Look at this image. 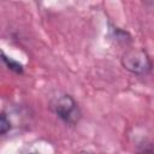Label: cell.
<instances>
[{
	"instance_id": "cell-2",
	"label": "cell",
	"mask_w": 154,
	"mask_h": 154,
	"mask_svg": "<svg viewBox=\"0 0 154 154\" xmlns=\"http://www.w3.org/2000/svg\"><path fill=\"white\" fill-rule=\"evenodd\" d=\"M123 67L137 76H144L152 71V60L148 53L141 48L128 49L122 55Z\"/></svg>"
},
{
	"instance_id": "cell-5",
	"label": "cell",
	"mask_w": 154,
	"mask_h": 154,
	"mask_svg": "<svg viewBox=\"0 0 154 154\" xmlns=\"http://www.w3.org/2000/svg\"><path fill=\"white\" fill-rule=\"evenodd\" d=\"M10 130H11V122L6 116V113L1 112L0 113V136L7 134Z\"/></svg>"
},
{
	"instance_id": "cell-3",
	"label": "cell",
	"mask_w": 154,
	"mask_h": 154,
	"mask_svg": "<svg viewBox=\"0 0 154 154\" xmlns=\"http://www.w3.org/2000/svg\"><path fill=\"white\" fill-rule=\"evenodd\" d=\"M0 59L6 64L7 69H10L11 71H13L16 73H23V66H22V64H19L18 61L8 58L2 51H0Z\"/></svg>"
},
{
	"instance_id": "cell-1",
	"label": "cell",
	"mask_w": 154,
	"mask_h": 154,
	"mask_svg": "<svg viewBox=\"0 0 154 154\" xmlns=\"http://www.w3.org/2000/svg\"><path fill=\"white\" fill-rule=\"evenodd\" d=\"M51 108L59 119L69 125H76L82 117L77 102L69 94H61L54 97L51 103Z\"/></svg>"
},
{
	"instance_id": "cell-6",
	"label": "cell",
	"mask_w": 154,
	"mask_h": 154,
	"mask_svg": "<svg viewBox=\"0 0 154 154\" xmlns=\"http://www.w3.org/2000/svg\"><path fill=\"white\" fill-rule=\"evenodd\" d=\"M77 154H91V153H88V152H79V153H77Z\"/></svg>"
},
{
	"instance_id": "cell-4",
	"label": "cell",
	"mask_w": 154,
	"mask_h": 154,
	"mask_svg": "<svg viewBox=\"0 0 154 154\" xmlns=\"http://www.w3.org/2000/svg\"><path fill=\"white\" fill-rule=\"evenodd\" d=\"M111 36H112V38H114L116 41L122 42V43L130 42V35L126 31H124V30H122L119 28L111 29Z\"/></svg>"
}]
</instances>
